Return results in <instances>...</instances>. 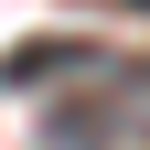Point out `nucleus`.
I'll use <instances>...</instances> for the list:
<instances>
[{"instance_id": "1", "label": "nucleus", "mask_w": 150, "mask_h": 150, "mask_svg": "<svg viewBox=\"0 0 150 150\" xmlns=\"http://www.w3.org/2000/svg\"><path fill=\"white\" fill-rule=\"evenodd\" d=\"M139 129V75H118V97H75L43 118V150H129Z\"/></svg>"}, {"instance_id": "2", "label": "nucleus", "mask_w": 150, "mask_h": 150, "mask_svg": "<svg viewBox=\"0 0 150 150\" xmlns=\"http://www.w3.org/2000/svg\"><path fill=\"white\" fill-rule=\"evenodd\" d=\"M64 64H97L86 43H22L11 64H0V86H43V75H64Z\"/></svg>"}]
</instances>
